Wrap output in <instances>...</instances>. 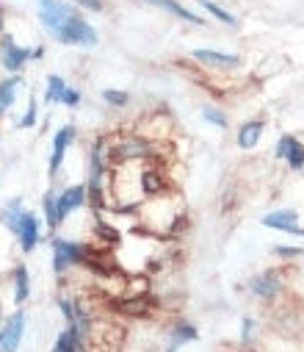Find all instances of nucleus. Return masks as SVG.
I'll use <instances>...</instances> for the list:
<instances>
[{"instance_id":"nucleus-14","label":"nucleus","mask_w":304,"mask_h":352,"mask_svg":"<svg viewBox=\"0 0 304 352\" xmlns=\"http://www.w3.org/2000/svg\"><path fill=\"white\" fill-rule=\"evenodd\" d=\"M263 131H266V122H263V120H249V122H244V125L238 128V147H241V150H252V147L260 142Z\"/></svg>"},{"instance_id":"nucleus-16","label":"nucleus","mask_w":304,"mask_h":352,"mask_svg":"<svg viewBox=\"0 0 304 352\" xmlns=\"http://www.w3.org/2000/svg\"><path fill=\"white\" fill-rule=\"evenodd\" d=\"M86 349V338L78 333V327H67L64 333H58V341H56V352H83Z\"/></svg>"},{"instance_id":"nucleus-23","label":"nucleus","mask_w":304,"mask_h":352,"mask_svg":"<svg viewBox=\"0 0 304 352\" xmlns=\"http://www.w3.org/2000/svg\"><path fill=\"white\" fill-rule=\"evenodd\" d=\"M103 100H106L108 106L125 109V106L130 103V95H128V92H122V89H106V92H103Z\"/></svg>"},{"instance_id":"nucleus-2","label":"nucleus","mask_w":304,"mask_h":352,"mask_svg":"<svg viewBox=\"0 0 304 352\" xmlns=\"http://www.w3.org/2000/svg\"><path fill=\"white\" fill-rule=\"evenodd\" d=\"M50 247H53V272L58 278H64L69 270L75 267H86V261L91 255V250L80 241H69V239H50Z\"/></svg>"},{"instance_id":"nucleus-20","label":"nucleus","mask_w":304,"mask_h":352,"mask_svg":"<svg viewBox=\"0 0 304 352\" xmlns=\"http://www.w3.org/2000/svg\"><path fill=\"white\" fill-rule=\"evenodd\" d=\"M67 80L61 75H47V86H45V103H58L61 100V92H64Z\"/></svg>"},{"instance_id":"nucleus-26","label":"nucleus","mask_w":304,"mask_h":352,"mask_svg":"<svg viewBox=\"0 0 304 352\" xmlns=\"http://www.w3.org/2000/svg\"><path fill=\"white\" fill-rule=\"evenodd\" d=\"M202 117H205V120H208L211 125H216V128H222V131L227 128V117H224V114H222L219 109H205V111H202Z\"/></svg>"},{"instance_id":"nucleus-8","label":"nucleus","mask_w":304,"mask_h":352,"mask_svg":"<svg viewBox=\"0 0 304 352\" xmlns=\"http://www.w3.org/2000/svg\"><path fill=\"white\" fill-rule=\"evenodd\" d=\"M75 142V125H61L53 136V153H50V175H58L64 158H67V150L69 144Z\"/></svg>"},{"instance_id":"nucleus-19","label":"nucleus","mask_w":304,"mask_h":352,"mask_svg":"<svg viewBox=\"0 0 304 352\" xmlns=\"http://www.w3.org/2000/svg\"><path fill=\"white\" fill-rule=\"evenodd\" d=\"M199 6L205 9L211 17H216L219 23H224L227 28H238V25H241V23H238V17H235L233 12H227V9H224V6H219V3H213V0H199Z\"/></svg>"},{"instance_id":"nucleus-9","label":"nucleus","mask_w":304,"mask_h":352,"mask_svg":"<svg viewBox=\"0 0 304 352\" xmlns=\"http://www.w3.org/2000/svg\"><path fill=\"white\" fill-rule=\"evenodd\" d=\"M194 61H199L202 67H211V69H235L241 67V56L235 53H219V50H194L191 53Z\"/></svg>"},{"instance_id":"nucleus-10","label":"nucleus","mask_w":304,"mask_h":352,"mask_svg":"<svg viewBox=\"0 0 304 352\" xmlns=\"http://www.w3.org/2000/svg\"><path fill=\"white\" fill-rule=\"evenodd\" d=\"M263 225L271 228V230H282V233H293V236H304V228L299 225V214L296 211H271L263 217Z\"/></svg>"},{"instance_id":"nucleus-25","label":"nucleus","mask_w":304,"mask_h":352,"mask_svg":"<svg viewBox=\"0 0 304 352\" xmlns=\"http://www.w3.org/2000/svg\"><path fill=\"white\" fill-rule=\"evenodd\" d=\"M58 103L72 109V106H78V103H80V92L75 89V86H69V83H67V86H64V92H61V100H58Z\"/></svg>"},{"instance_id":"nucleus-30","label":"nucleus","mask_w":304,"mask_h":352,"mask_svg":"<svg viewBox=\"0 0 304 352\" xmlns=\"http://www.w3.org/2000/svg\"><path fill=\"white\" fill-rule=\"evenodd\" d=\"M42 56H45V47H42V45H39V47H34V50H31V61H39V58H42Z\"/></svg>"},{"instance_id":"nucleus-22","label":"nucleus","mask_w":304,"mask_h":352,"mask_svg":"<svg viewBox=\"0 0 304 352\" xmlns=\"http://www.w3.org/2000/svg\"><path fill=\"white\" fill-rule=\"evenodd\" d=\"M185 341H196V327L194 324H177L172 333V346H180Z\"/></svg>"},{"instance_id":"nucleus-21","label":"nucleus","mask_w":304,"mask_h":352,"mask_svg":"<svg viewBox=\"0 0 304 352\" xmlns=\"http://www.w3.org/2000/svg\"><path fill=\"white\" fill-rule=\"evenodd\" d=\"M42 211H45L47 228H58V225H61V219H58V206H56V195H53V192H45V197H42Z\"/></svg>"},{"instance_id":"nucleus-29","label":"nucleus","mask_w":304,"mask_h":352,"mask_svg":"<svg viewBox=\"0 0 304 352\" xmlns=\"http://www.w3.org/2000/svg\"><path fill=\"white\" fill-rule=\"evenodd\" d=\"M252 327H255V322L252 319H244V341L252 338Z\"/></svg>"},{"instance_id":"nucleus-6","label":"nucleus","mask_w":304,"mask_h":352,"mask_svg":"<svg viewBox=\"0 0 304 352\" xmlns=\"http://www.w3.org/2000/svg\"><path fill=\"white\" fill-rule=\"evenodd\" d=\"M89 203L86 197V186L83 184H75V186H67L56 195V206H58V219L64 222L69 214H75L78 208H83Z\"/></svg>"},{"instance_id":"nucleus-5","label":"nucleus","mask_w":304,"mask_h":352,"mask_svg":"<svg viewBox=\"0 0 304 352\" xmlns=\"http://www.w3.org/2000/svg\"><path fill=\"white\" fill-rule=\"evenodd\" d=\"M14 236L20 239L23 252H34V250H36V244H39V239H42V222H39V217H36L34 211H23V217H20V225H17V233H14Z\"/></svg>"},{"instance_id":"nucleus-33","label":"nucleus","mask_w":304,"mask_h":352,"mask_svg":"<svg viewBox=\"0 0 304 352\" xmlns=\"http://www.w3.org/2000/svg\"><path fill=\"white\" fill-rule=\"evenodd\" d=\"M172 352H174V349H172Z\"/></svg>"},{"instance_id":"nucleus-3","label":"nucleus","mask_w":304,"mask_h":352,"mask_svg":"<svg viewBox=\"0 0 304 352\" xmlns=\"http://www.w3.org/2000/svg\"><path fill=\"white\" fill-rule=\"evenodd\" d=\"M31 61V50L17 45V39L12 34H0V67L9 75H20L25 69V64Z\"/></svg>"},{"instance_id":"nucleus-28","label":"nucleus","mask_w":304,"mask_h":352,"mask_svg":"<svg viewBox=\"0 0 304 352\" xmlns=\"http://www.w3.org/2000/svg\"><path fill=\"white\" fill-rule=\"evenodd\" d=\"M274 252H277L279 258H296V255H301V250H299V247H277Z\"/></svg>"},{"instance_id":"nucleus-15","label":"nucleus","mask_w":304,"mask_h":352,"mask_svg":"<svg viewBox=\"0 0 304 352\" xmlns=\"http://www.w3.org/2000/svg\"><path fill=\"white\" fill-rule=\"evenodd\" d=\"M117 308L128 316H147L152 311V300L150 294H141V297H122L117 300Z\"/></svg>"},{"instance_id":"nucleus-31","label":"nucleus","mask_w":304,"mask_h":352,"mask_svg":"<svg viewBox=\"0 0 304 352\" xmlns=\"http://www.w3.org/2000/svg\"><path fill=\"white\" fill-rule=\"evenodd\" d=\"M6 31V14H3V9H0V34Z\"/></svg>"},{"instance_id":"nucleus-4","label":"nucleus","mask_w":304,"mask_h":352,"mask_svg":"<svg viewBox=\"0 0 304 352\" xmlns=\"http://www.w3.org/2000/svg\"><path fill=\"white\" fill-rule=\"evenodd\" d=\"M25 314L23 311H17V314H12L6 322H3V327H0V352H17L20 349V344H23V336H25Z\"/></svg>"},{"instance_id":"nucleus-1","label":"nucleus","mask_w":304,"mask_h":352,"mask_svg":"<svg viewBox=\"0 0 304 352\" xmlns=\"http://www.w3.org/2000/svg\"><path fill=\"white\" fill-rule=\"evenodd\" d=\"M36 14L42 28L67 47H97L100 34L83 17V9L72 6L69 0H36Z\"/></svg>"},{"instance_id":"nucleus-17","label":"nucleus","mask_w":304,"mask_h":352,"mask_svg":"<svg viewBox=\"0 0 304 352\" xmlns=\"http://www.w3.org/2000/svg\"><path fill=\"white\" fill-rule=\"evenodd\" d=\"M31 297V275L25 263H17L14 267V302L23 305Z\"/></svg>"},{"instance_id":"nucleus-18","label":"nucleus","mask_w":304,"mask_h":352,"mask_svg":"<svg viewBox=\"0 0 304 352\" xmlns=\"http://www.w3.org/2000/svg\"><path fill=\"white\" fill-rule=\"evenodd\" d=\"M23 211H25L23 200H20V197H14V200H9L3 208H0V222H3V225H6L12 233H17V225H20Z\"/></svg>"},{"instance_id":"nucleus-32","label":"nucleus","mask_w":304,"mask_h":352,"mask_svg":"<svg viewBox=\"0 0 304 352\" xmlns=\"http://www.w3.org/2000/svg\"><path fill=\"white\" fill-rule=\"evenodd\" d=\"M53 352H56V349H53Z\"/></svg>"},{"instance_id":"nucleus-11","label":"nucleus","mask_w":304,"mask_h":352,"mask_svg":"<svg viewBox=\"0 0 304 352\" xmlns=\"http://www.w3.org/2000/svg\"><path fill=\"white\" fill-rule=\"evenodd\" d=\"M277 158L288 161L290 169H304V144H301V139H296L290 133L282 136L277 142Z\"/></svg>"},{"instance_id":"nucleus-7","label":"nucleus","mask_w":304,"mask_h":352,"mask_svg":"<svg viewBox=\"0 0 304 352\" xmlns=\"http://www.w3.org/2000/svg\"><path fill=\"white\" fill-rule=\"evenodd\" d=\"M249 292H252L257 300H274V297L282 292V278H279V272H277V270H266V272L255 275L252 283H249Z\"/></svg>"},{"instance_id":"nucleus-24","label":"nucleus","mask_w":304,"mask_h":352,"mask_svg":"<svg viewBox=\"0 0 304 352\" xmlns=\"http://www.w3.org/2000/svg\"><path fill=\"white\" fill-rule=\"evenodd\" d=\"M72 6H78V9H83V12H94V14H100L106 9V3L103 0H69Z\"/></svg>"},{"instance_id":"nucleus-27","label":"nucleus","mask_w":304,"mask_h":352,"mask_svg":"<svg viewBox=\"0 0 304 352\" xmlns=\"http://www.w3.org/2000/svg\"><path fill=\"white\" fill-rule=\"evenodd\" d=\"M36 117H39V111H36V100L31 98V103H28V109H25V117L20 120V128H34V125H36Z\"/></svg>"},{"instance_id":"nucleus-13","label":"nucleus","mask_w":304,"mask_h":352,"mask_svg":"<svg viewBox=\"0 0 304 352\" xmlns=\"http://www.w3.org/2000/svg\"><path fill=\"white\" fill-rule=\"evenodd\" d=\"M20 89H23V78L20 75H9V78L0 80V117L9 114V109L14 106Z\"/></svg>"},{"instance_id":"nucleus-12","label":"nucleus","mask_w":304,"mask_h":352,"mask_svg":"<svg viewBox=\"0 0 304 352\" xmlns=\"http://www.w3.org/2000/svg\"><path fill=\"white\" fill-rule=\"evenodd\" d=\"M141 3H147V6H152V9H161V12H166V14L177 17V20H183V23H191V25H205V20H202L196 12L185 9V6L180 3V0H141Z\"/></svg>"}]
</instances>
